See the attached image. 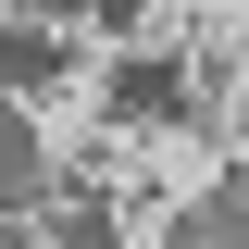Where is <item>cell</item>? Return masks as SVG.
Instances as JSON below:
<instances>
[{
  "mask_svg": "<svg viewBox=\"0 0 249 249\" xmlns=\"http://www.w3.org/2000/svg\"><path fill=\"white\" fill-rule=\"evenodd\" d=\"M112 112H124V124H175V112H187V62L137 50V62L112 75Z\"/></svg>",
  "mask_w": 249,
  "mask_h": 249,
  "instance_id": "obj_1",
  "label": "cell"
},
{
  "mask_svg": "<svg viewBox=\"0 0 249 249\" xmlns=\"http://www.w3.org/2000/svg\"><path fill=\"white\" fill-rule=\"evenodd\" d=\"M50 75H62V37L50 25H13L0 37V88H50Z\"/></svg>",
  "mask_w": 249,
  "mask_h": 249,
  "instance_id": "obj_2",
  "label": "cell"
},
{
  "mask_svg": "<svg viewBox=\"0 0 249 249\" xmlns=\"http://www.w3.org/2000/svg\"><path fill=\"white\" fill-rule=\"evenodd\" d=\"M0 199H37V124L0 100Z\"/></svg>",
  "mask_w": 249,
  "mask_h": 249,
  "instance_id": "obj_3",
  "label": "cell"
},
{
  "mask_svg": "<svg viewBox=\"0 0 249 249\" xmlns=\"http://www.w3.org/2000/svg\"><path fill=\"white\" fill-rule=\"evenodd\" d=\"M50 249H124V237H112V199H75V212H62V237H50Z\"/></svg>",
  "mask_w": 249,
  "mask_h": 249,
  "instance_id": "obj_4",
  "label": "cell"
}]
</instances>
